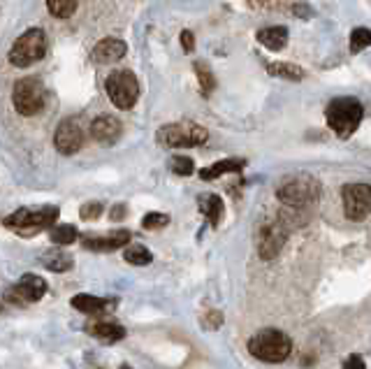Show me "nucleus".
<instances>
[{"mask_svg": "<svg viewBox=\"0 0 371 369\" xmlns=\"http://www.w3.org/2000/svg\"><path fill=\"white\" fill-rule=\"evenodd\" d=\"M362 117H365V107H362L358 98H336L325 110V121L329 130L341 139H348L355 133L362 123Z\"/></svg>", "mask_w": 371, "mask_h": 369, "instance_id": "f257e3e1", "label": "nucleus"}, {"mask_svg": "<svg viewBox=\"0 0 371 369\" xmlns=\"http://www.w3.org/2000/svg\"><path fill=\"white\" fill-rule=\"evenodd\" d=\"M276 198L285 207L293 209H307L320 200V184L311 175H290L285 177L276 188Z\"/></svg>", "mask_w": 371, "mask_h": 369, "instance_id": "f03ea898", "label": "nucleus"}, {"mask_svg": "<svg viewBox=\"0 0 371 369\" xmlns=\"http://www.w3.org/2000/svg\"><path fill=\"white\" fill-rule=\"evenodd\" d=\"M293 351V339L281 330H262L249 339V353L262 363H283Z\"/></svg>", "mask_w": 371, "mask_h": 369, "instance_id": "7ed1b4c3", "label": "nucleus"}, {"mask_svg": "<svg viewBox=\"0 0 371 369\" xmlns=\"http://www.w3.org/2000/svg\"><path fill=\"white\" fill-rule=\"evenodd\" d=\"M158 144L165 149H186V146H200L209 139L207 128H202L200 123L193 121H179V123H167L158 130Z\"/></svg>", "mask_w": 371, "mask_h": 369, "instance_id": "20e7f679", "label": "nucleus"}, {"mask_svg": "<svg viewBox=\"0 0 371 369\" xmlns=\"http://www.w3.org/2000/svg\"><path fill=\"white\" fill-rule=\"evenodd\" d=\"M47 54V37L40 28H30L21 37L14 40L10 49V63L14 68H28V65L42 61Z\"/></svg>", "mask_w": 371, "mask_h": 369, "instance_id": "39448f33", "label": "nucleus"}, {"mask_svg": "<svg viewBox=\"0 0 371 369\" xmlns=\"http://www.w3.org/2000/svg\"><path fill=\"white\" fill-rule=\"evenodd\" d=\"M56 221H59V207L47 204V207H40L37 211L16 209L3 221V223L10 228V230H16L21 235H33V233H40L47 226H54Z\"/></svg>", "mask_w": 371, "mask_h": 369, "instance_id": "423d86ee", "label": "nucleus"}, {"mask_svg": "<svg viewBox=\"0 0 371 369\" xmlns=\"http://www.w3.org/2000/svg\"><path fill=\"white\" fill-rule=\"evenodd\" d=\"M45 86L37 77H23L14 84L12 91V102L14 110L21 114V117H35L45 110Z\"/></svg>", "mask_w": 371, "mask_h": 369, "instance_id": "0eeeda50", "label": "nucleus"}, {"mask_svg": "<svg viewBox=\"0 0 371 369\" xmlns=\"http://www.w3.org/2000/svg\"><path fill=\"white\" fill-rule=\"evenodd\" d=\"M105 91L119 110H133L139 98V81L130 70H119L107 77Z\"/></svg>", "mask_w": 371, "mask_h": 369, "instance_id": "6e6552de", "label": "nucleus"}, {"mask_svg": "<svg viewBox=\"0 0 371 369\" xmlns=\"http://www.w3.org/2000/svg\"><path fill=\"white\" fill-rule=\"evenodd\" d=\"M341 198H343V214L346 218L355 221H365L371 211V188L369 184H348L343 186L341 191Z\"/></svg>", "mask_w": 371, "mask_h": 369, "instance_id": "1a4fd4ad", "label": "nucleus"}, {"mask_svg": "<svg viewBox=\"0 0 371 369\" xmlns=\"http://www.w3.org/2000/svg\"><path fill=\"white\" fill-rule=\"evenodd\" d=\"M288 240V228L283 221H267L258 228V253L262 260H274L281 253Z\"/></svg>", "mask_w": 371, "mask_h": 369, "instance_id": "9d476101", "label": "nucleus"}, {"mask_svg": "<svg viewBox=\"0 0 371 369\" xmlns=\"http://www.w3.org/2000/svg\"><path fill=\"white\" fill-rule=\"evenodd\" d=\"M54 146H56V151L63 156L77 153L81 146H84V128H81V123L77 119L61 121L54 133Z\"/></svg>", "mask_w": 371, "mask_h": 369, "instance_id": "9b49d317", "label": "nucleus"}, {"mask_svg": "<svg viewBox=\"0 0 371 369\" xmlns=\"http://www.w3.org/2000/svg\"><path fill=\"white\" fill-rule=\"evenodd\" d=\"M47 293V281L37 274H23L19 279V283L14 288L7 291V298H10L14 305H21V300L26 302H37L42 300Z\"/></svg>", "mask_w": 371, "mask_h": 369, "instance_id": "f8f14e48", "label": "nucleus"}, {"mask_svg": "<svg viewBox=\"0 0 371 369\" xmlns=\"http://www.w3.org/2000/svg\"><path fill=\"white\" fill-rule=\"evenodd\" d=\"M128 52V47L123 40H117V37H107V40H100L95 47H93V52H90V59H93L98 65H112V63H117L121 61L123 56H126Z\"/></svg>", "mask_w": 371, "mask_h": 369, "instance_id": "ddd939ff", "label": "nucleus"}, {"mask_svg": "<svg viewBox=\"0 0 371 369\" xmlns=\"http://www.w3.org/2000/svg\"><path fill=\"white\" fill-rule=\"evenodd\" d=\"M123 133V126L119 119L114 117H98L93 123H90V135L98 144L110 146L114 142H119V137Z\"/></svg>", "mask_w": 371, "mask_h": 369, "instance_id": "4468645a", "label": "nucleus"}, {"mask_svg": "<svg viewBox=\"0 0 371 369\" xmlns=\"http://www.w3.org/2000/svg\"><path fill=\"white\" fill-rule=\"evenodd\" d=\"M130 233L128 230H117V233H110V235H100V237H84V246L88 251H100V253H107V251H117L121 246L130 244Z\"/></svg>", "mask_w": 371, "mask_h": 369, "instance_id": "2eb2a0df", "label": "nucleus"}, {"mask_svg": "<svg viewBox=\"0 0 371 369\" xmlns=\"http://www.w3.org/2000/svg\"><path fill=\"white\" fill-rule=\"evenodd\" d=\"M72 307L77 309V311H81V314L98 316V314H102V311H107V309L112 307V300L95 298V295L81 293V295H74V298H72Z\"/></svg>", "mask_w": 371, "mask_h": 369, "instance_id": "dca6fc26", "label": "nucleus"}, {"mask_svg": "<svg viewBox=\"0 0 371 369\" xmlns=\"http://www.w3.org/2000/svg\"><path fill=\"white\" fill-rule=\"evenodd\" d=\"M246 165V160L242 158H225V160H218L213 163V165L200 170V179L204 182H213V179H218L223 175H232V172H242Z\"/></svg>", "mask_w": 371, "mask_h": 369, "instance_id": "f3484780", "label": "nucleus"}, {"mask_svg": "<svg viewBox=\"0 0 371 369\" xmlns=\"http://www.w3.org/2000/svg\"><path fill=\"white\" fill-rule=\"evenodd\" d=\"M88 334H93L100 341H121L126 337V327L119 323H110V321H100V323H90L88 325Z\"/></svg>", "mask_w": 371, "mask_h": 369, "instance_id": "a211bd4d", "label": "nucleus"}, {"mask_svg": "<svg viewBox=\"0 0 371 369\" xmlns=\"http://www.w3.org/2000/svg\"><path fill=\"white\" fill-rule=\"evenodd\" d=\"M258 40L271 52H281L288 45V28L285 26H267L258 30Z\"/></svg>", "mask_w": 371, "mask_h": 369, "instance_id": "6ab92c4d", "label": "nucleus"}, {"mask_svg": "<svg viewBox=\"0 0 371 369\" xmlns=\"http://www.w3.org/2000/svg\"><path fill=\"white\" fill-rule=\"evenodd\" d=\"M197 202H200V211L204 214V218L216 228L220 223V216H223V200L218 198V195L209 193V195H200V200Z\"/></svg>", "mask_w": 371, "mask_h": 369, "instance_id": "aec40b11", "label": "nucleus"}, {"mask_svg": "<svg viewBox=\"0 0 371 369\" xmlns=\"http://www.w3.org/2000/svg\"><path fill=\"white\" fill-rule=\"evenodd\" d=\"M267 72L271 77H281V79H290V81L304 79V70L295 63H267Z\"/></svg>", "mask_w": 371, "mask_h": 369, "instance_id": "412c9836", "label": "nucleus"}, {"mask_svg": "<svg viewBox=\"0 0 371 369\" xmlns=\"http://www.w3.org/2000/svg\"><path fill=\"white\" fill-rule=\"evenodd\" d=\"M123 258H126V262H130V265L144 267L151 262V251L142 244H128L126 251H123Z\"/></svg>", "mask_w": 371, "mask_h": 369, "instance_id": "4be33fe9", "label": "nucleus"}, {"mask_svg": "<svg viewBox=\"0 0 371 369\" xmlns=\"http://www.w3.org/2000/svg\"><path fill=\"white\" fill-rule=\"evenodd\" d=\"M42 262H45L47 269H52V272H68V269L72 267V258L63 251L47 253V256L42 258Z\"/></svg>", "mask_w": 371, "mask_h": 369, "instance_id": "5701e85b", "label": "nucleus"}, {"mask_svg": "<svg viewBox=\"0 0 371 369\" xmlns=\"http://www.w3.org/2000/svg\"><path fill=\"white\" fill-rule=\"evenodd\" d=\"M77 5L79 0H47V7L49 12L54 16H59V19H68L74 12H77Z\"/></svg>", "mask_w": 371, "mask_h": 369, "instance_id": "b1692460", "label": "nucleus"}, {"mask_svg": "<svg viewBox=\"0 0 371 369\" xmlns=\"http://www.w3.org/2000/svg\"><path fill=\"white\" fill-rule=\"evenodd\" d=\"M195 75H197V81H200V88H202V93L204 95H209L213 88H216V79H213L211 75V70L207 68V63H202V61H195Z\"/></svg>", "mask_w": 371, "mask_h": 369, "instance_id": "393cba45", "label": "nucleus"}, {"mask_svg": "<svg viewBox=\"0 0 371 369\" xmlns=\"http://www.w3.org/2000/svg\"><path fill=\"white\" fill-rule=\"evenodd\" d=\"M49 237H52L54 244L59 246H68L72 244L74 240H77V228L70 226V223H63V226H56L52 233H49Z\"/></svg>", "mask_w": 371, "mask_h": 369, "instance_id": "a878e982", "label": "nucleus"}, {"mask_svg": "<svg viewBox=\"0 0 371 369\" xmlns=\"http://www.w3.org/2000/svg\"><path fill=\"white\" fill-rule=\"evenodd\" d=\"M371 45V33L369 28H355L351 33V52L358 54L362 49H367Z\"/></svg>", "mask_w": 371, "mask_h": 369, "instance_id": "bb28decb", "label": "nucleus"}, {"mask_svg": "<svg viewBox=\"0 0 371 369\" xmlns=\"http://www.w3.org/2000/svg\"><path fill=\"white\" fill-rule=\"evenodd\" d=\"M170 168H172L175 175L188 177V175H193V172H195V163L188 158V156H175V158L170 160Z\"/></svg>", "mask_w": 371, "mask_h": 369, "instance_id": "cd10ccee", "label": "nucleus"}, {"mask_svg": "<svg viewBox=\"0 0 371 369\" xmlns=\"http://www.w3.org/2000/svg\"><path fill=\"white\" fill-rule=\"evenodd\" d=\"M142 226L146 230H160V228L170 226V216L167 214H160V211H151L142 218Z\"/></svg>", "mask_w": 371, "mask_h": 369, "instance_id": "c85d7f7f", "label": "nucleus"}, {"mask_svg": "<svg viewBox=\"0 0 371 369\" xmlns=\"http://www.w3.org/2000/svg\"><path fill=\"white\" fill-rule=\"evenodd\" d=\"M100 214H102V204L100 202H86L84 207L79 209V216L84 221H95V218H100Z\"/></svg>", "mask_w": 371, "mask_h": 369, "instance_id": "c756f323", "label": "nucleus"}, {"mask_svg": "<svg viewBox=\"0 0 371 369\" xmlns=\"http://www.w3.org/2000/svg\"><path fill=\"white\" fill-rule=\"evenodd\" d=\"M204 327H209V330H216V327L223 325V316H220V311H209L207 316H204V321H202Z\"/></svg>", "mask_w": 371, "mask_h": 369, "instance_id": "7c9ffc66", "label": "nucleus"}, {"mask_svg": "<svg viewBox=\"0 0 371 369\" xmlns=\"http://www.w3.org/2000/svg\"><path fill=\"white\" fill-rule=\"evenodd\" d=\"M181 47H184V52H193V49H195V35L191 30L181 33Z\"/></svg>", "mask_w": 371, "mask_h": 369, "instance_id": "2f4dec72", "label": "nucleus"}, {"mask_svg": "<svg viewBox=\"0 0 371 369\" xmlns=\"http://www.w3.org/2000/svg\"><path fill=\"white\" fill-rule=\"evenodd\" d=\"M343 369H365V360H362L360 356H351L343 363Z\"/></svg>", "mask_w": 371, "mask_h": 369, "instance_id": "473e14b6", "label": "nucleus"}, {"mask_svg": "<svg viewBox=\"0 0 371 369\" xmlns=\"http://www.w3.org/2000/svg\"><path fill=\"white\" fill-rule=\"evenodd\" d=\"M123 216H126V204H117V207L110 211L112 221H123Z\"/></svg>", "mask_w": 371, "mask_h": 369, "instance_id": "72a5a7b5", "label": "nucleus"}, {"mask_svg": "<svg viewBox=\"0 0 371 369\" xmlns=\"http://www.w3.org/2000/svg\"><path fill=\"white\" fill-rule=\"evenodd\" d=\"M119 369H133V367H130V365H121Z\"/></svg>", "mask_w": 371, "mask_h": 369, "instance_id": "f704fd0d", "label": "nucleus"}, {"mask_svg": "<svg viewBox=\"0 0 371 369\" xmlns=\"http://www.w3.org/2000/svg\"><path fill=\"white\" fill-rule=\"evenodd\" d=\"M0 311H3V305H0Z\"/></svg>", "mask_w": 371, "mask_h": 369, "instance_id": "c9c22d12", "label": "nucleus"}]
</instances>
